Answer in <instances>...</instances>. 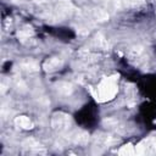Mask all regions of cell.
Instances as JSON below:
<instances>
[{"mask_svg":"<svg viewBox=\"0 0 156 156\" xmlns=\"http://www.w3.org/2000/svg\"><path fill=\"white\" fill-rule=\"evenodd\" d=\"M117 80H118L117 76H111V77L104 78L96 88L95 99L100 102H106V101L112 100L118 91Z\"/></svg>","mask_w":156,"mask_h":156,"instance_id":"obj_1","label":"cell"},{"mask_svg":"<svg viewBox=\"0 0 156 156\" xmlns=\"http://www.w3.org/2000/svg\"><path fill=\"white\" fill-rule=\"evenodd\" d=\"M73 11V6L69 1L66 0H60L52 4L49 10H46L45 18L48 20H55V21H61L69 16V13Z\"/></svg>","mask_w":156,"mask_h":156,"instance_id":"obj_2","label":"cell"},{"mask_svg":"<svg viewBox=\"0 0 156 156\" xmlns=\"http://www.w3.org/2000/svg\"><path fill=\"white\" fill-rule=\"evenodd\" d=\"M51 127L57 133H67L73 127V119L68 113L58 111L51 116Z\"/></svg>","mask_w":156,"mask_h":156,"instance_id":"obj_3","label":"cell"},{"mask_svg":"<svg viewBox=\"0 0 156 156\" xmlns=\"http://www.w3.org/2000/svg\"><path fill=\"white\" fill-rule=\"evenodd\" d=\"M119 139L116 136V134H111V133H102V132H98L95 133V135L93 136V150L95 152H101L104 151L106 147L111 146L112 144H115L116 141H118Z\"/></svg>","mask_w":156,"mask_h":156,"instance_id":"obj_4","label":"cell"},{"mask_svg":"<svg viewBox=\"0 0 156 156\" xmlns=\"http://www.w3.org/2000/svg\"><path fill=\"white\" fill-rule=\"evenodd\" d=\"M136 155H154L156 154V136L143 140L135 146Z\"/></svg>","mask_w":156,"mask_h":156,"instance_id":"obj_5","label":"cell"},{"mask_svg":"<svg viewBox=\"0 0 156 156\" xmlns=\"http://www.w3.org/2000/svg\"><path fill=\"white\" fill-rule=\"evenodd\" d=\"M128 56H129V60L133 61L135 65H141V63H145V62L147 61L146 50H145V48H143V46H140V45L132 46V48L129 49Z\"/></svg>","mask_w":156,"mask_h":156,"instance_id":"obj_6","label":"cell"},{"mask_svg":"<svg viewBox=\"0 0 156 156\" xmlns=\"http://www.w3.org/2000/svg\"><path fill=\"white\" fill-rule=\"evenodd\" d=\"M102 126L105 127V128H107L108 130H111V132H113L115 134H123V133H126V130H127V128H126V126L119 121V119H117V118H115V117H107V118H105L104 121H102Z\"/></svg>","mask_w":156,"mask_h":156,"instance_id":"obj_7","label":"cell"},{"mask_svg":"<svg viewBox=\"0 0 156 156\" xmlns=\"http://www.w3.org/2000/svg\"><path fill=\"white\" fill-rule=\"evenodd\" d=\"M68 138L72 143H74L77 145H85V144H88V141L90 139L89 134L83 129H76V130L71 132Z\"/></svg>","mask_w":156,"mask_h":156,"instance_id":"obj_8","label":"cell"},{"mask_svg":"<svg viewBox=\"0 0 156 156\" xmlns=\"http://www.w3.org/2000/svg\"><path fill=\"white\" fill-rule=\"evenodd\" d=\"M63 65V60L61 57L57 56H52V57H48L44 62H43V69L45 72H54L56 69H60Z\"/></svg>","mask_w":156,"mask_h":156,"instance_id":"obj_9","label":"cell"},{"mask_svg":"<svg viewBox=\"0 0 156 156\" xmlns=\"http://www.w3.org/2000/svg\"><path fill=\"white\" fill-rule=\"evenodd\" d=\"M54 89L61 96H69L73 93L74 87L71 83H68V82H57L54 85Z\"/></svg>","mask_w":156,"mask_h":156,"instance_id":"obj_10","label":"cell"},{"mask_svg":"<svg viewBox=\"0 0 156 156\" xmlns=\"http://www.w3.org/2000/svg\"><path fill=\"white\" fill-rule=\"evenodd\" d=\"M17 37H18L21 43L29 44V40H32L33 37H34V30L30 26H24L17 32Z\"/></svg>","mask_w":156,"mask_h":156,"instance_id":"obj_11","label":"cell"},{"mask_svg":"<svg viewBox=\"0 0 156 156\" xmlns=\"http://www.w3.org/2000/svg\"><path fill=\"white\" fill-rule=\"evenodd\" d=\"M91 44L95 49H99V50H107L108 49V40L101 33L95 34V37L91 40Z\"/></svg>","mask_w":156,"mask_h":156,"instance_id":"obj_12","label":"cell"},{"mask_svg":"<svg viewBox=\"0 0 156 156\" xmlns=\"http://www.w3.org/2000/svg\"><path fill=\"white\" fill-rule=\"evenodd\" d=\"M15 124L18 128H22V129H26V130H29V129H32L34 127L33 122L27 116H18V117H16L15 118Z\"/></svg>","mask_w":156,"mask_h":156,"instance_id":"obj_13","label":"cell"},{"mask_svg":"<svg viewBox=\"0 0 156 156\" xmlns=\"http://www.w3.org/2000/svg\"><path fill=\"white\" fill-rule=\"evenodd\" d=\"M22 146H23L24 149H27V150H34V151H39L40 149H43L41 144H40L38 140L33 139V138L26 139V140L22 143Z\"/></svg>","mask_w":156,"mask_h":156,"instance_id":"obj_14","label":"cell"},{"mask_svg":"<svg viewBox=\"0 0 156 156\" xmlns=\"http://www.w3.org/2000/svg\"><path fill=\"white\" fill-rule=\"evenodd\" d=\"M20 69L23 72H27V73H33V72H37L39 69V66L34 61L27 60V61L20 63Z\"/></svg>","mask_w":156,"mask_h":156,"instance_id":"obj_15","label":"cell"},{"mask_svg":"<svg viewBox=\"0 0 156 156\" xmlns=\"http://www.w3.org/2000/svg\"><path fill=\"white\" fill-rule=\"evenodd\" d=\"M91 17L96 21V22H105L108 20V13L105 10L101 9H95L91 11Z\"/></svg>","mask_w":156,"mask_h":156,"instance_id":"obj_16","label":"cell"},{"mask_svg":"<svg viewBox=\"0 0 156 156\" xmlns=\"http://www.w3.org/2000/svg\"><path fill=\"white\" fill-rule=\"evenodd\" d=\"M118 154L119 155H134L135 154V147L132 144H127V145L122 146L118 150Z\"/></svg>","mask_w":156,"mask_h":156,"instance_id":"obj_17","label":"cell"},{"mask_svg":"<svg viewBox=\"0 0 156 156\" xmlns=\"http://www.w3.org/2000/svg\"><path fill=\"white\" fill-rule=\"evenodd\" d=\"M18 1H21V2H22V1H32V0H18Z\"/></svg>","mask_w":156,"mask_h":156,"instance_id":"obj_18","label":"cell"}]
</instances>
